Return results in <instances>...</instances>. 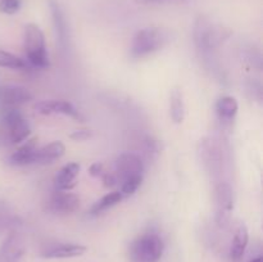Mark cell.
<instances>
[{
    "label": "cell",
    "instance_id": "obj_1",
    "mask_svg": "<svg viewBox=\"0 0 263 262\" xmlns=\"http://www.w3.org/2000/svg\"><path fill=\"white\" fill-rule=\"evenodd\" d=\"M231 35L228 28L220 25H216L212 21L205 17H199L195 21L194 31V43L198 50L202 51L204 57L211 59V54L221 45L225 40H228Z\"/></svg>",
    "mask_w": 263,
    "mask_h": 262
},
{
    "label": "cell",
    "instance_id": "obj_2",
    "mask_svg": "<svg viewBox=\"0 0 263 262\" xmlns=\"http://www.w3.org/2000/svg\"><path fill=\"white\" fill-rule=\"evenodd\" d=\"M171 41V33L164 28L146 27L138 31L131 45L133 58H144L163 49Z\"/></svg>",
    "mask_w": 263,
    "mask_h": 262
},
{
    "label": "cell",
    "instance_id": "obj_3",
    "mask_svg": "<svg viewBox=\"0 0 263 262\" xmlns=\"http://www.w3.org/2000/svg\"><path fill=\"white\" fill-rule=\"evenodd\" d=\"M31 127L28 121L18 109L2 112L0 117V143L20 144L28 138Z\"/></svg>",
    "mask_w": 263,
    "mask_h": 262
},
{
    "label": "cell",
    "instance_id": "obj_4",
    "mask_svg": "<svg viewBox=\"0 0 263 262\" xmlns=\"http://www.w3.org/2000/svg\"><path fill=\"white\" fill-rule=\"evenodd\" d=\"M23 45H25L26 57L32 66L39 68H46L49 67V54L46 51L45 38L35 23H28L25 27V35H23Z\"/></svg>",
    "mask_w": 263,
    "mask_h": 262
},
{
    "label": "cell",
    "instance_id": "obj_5",
    "mask_svg": "<svg viewBox=\"0 0 263 262\" xmlns=\"http://www.w3.org/2000/svg\"><path fill=\"white\" fill-rule=\"evenodd\" d=\"M164 244L157 233H145L133 241L130 247L131 262H159Z\"/></svg>",
    "mask_w": 263,
    "mask_h": 262
},
{
    "label": "cell",
    "instance_id": "obj_6",
    "mask_svg": "<svg viewBox=\"0 0 263 262\" xmlns=\"http://www.w3.org/2000/svg\"><path fill=\"white\" fill-rule=\"evenodd\" d=\"M200 145H202L200 154L208 171L212 174L215 179L222 176V171L225 170L226 164V152L220 140L205 139Z\"/></svg>",
    "mask_w": 263,
    "mask_h": 262
},
{
    "label": "cell",
    "instance_id": "obj_7",
    "mask_svg": "<svg viewBox=\"0 0 263 262\" xmlns=\"http://www.w3.org/2000/svg\"><path fill=\"white\" fill-rule=\"evenodd\" d=\"M115 175L118 182L139 179L144 175V163L140 157L131 152L120 154L115 162Z\"/></svg>",
    "mask_w": 263,
    "mask_h": 262
},
{
    "label": "cell",
    "instance_id": "obj_8",
    "mask_svg": "<svg viewBox=\"0 0 263 262\" xmlns=\"http://www.w3.org/2000/svg\"><path fill=\"white\" fill-rule=\"evenodd\" d=\"M216 223L220 228H225L229 222L231 211L234 210V192L229 182L218 181L215 186Z\"/></svg>",
    "mask_w": 263,
    "mask_h": 262
},
{
    "label": "cell",
    "instance_id": "obj_9",
    "mask_svg": "<svg viewBox=\"0 0 263 262\" xmlns=\"http://www.w3.org/2000/svg\"><path fill=\"white\" fill-rule=\"evenodd\" d=\"M80 208V198L64 190H55L45 203V211L53 215H71Z\"/></svg>",
    "mask_w": 263,
    "mask_h": 262
},
{
    "label": "cell",
    "instance_id": "obj_10",
    "mask_svg": "<svg viewBox=\"0 0 263 262\" xmlns=\"http://www.w3.org/2000/svg\"><path fill=\"white\" fill-rule=\"evenodd\" d=\"M33 95L26 87L20 85L0 86V113L9 109H18L22 104L32 100Z\"/></svg>",
    "mask_w": 263,
    "mask_h": 262
},
{
    "label": "cell",
    "instance_id": "obj_11",
    "mask_svg": "<svg viewBox=\"0 0 263 262\" xmlns=\"http://www.w3.org/2000/svg\"><path fill=\"white\" fill-rule=\"evenodd\" d=\"M33 108L40 115H64L73 118V120L80 121V122H84L85 121V117L81 115V112L68 100H41V102L36 103Z\"/></svg>",
    "mask_w": 263,
    "mask_h": 262
},
{
    "label": "cell",
    "instance_id": "obj_12",
    "mask_svg": "<svg viewBox=\"0 0 263 262\" xmlns=\"http://www.w3.org/2000/svg\"><path fill=\"white\" fill-rule=\"evenodd\" d=\"M26 251L25 236L15 229L0 246V262H21Z\"/></svg>",
    "mask_w": 263,
    "mask_h": 262
},
{
    "label": "cell",
    "instance_id": "obj_13",
    "mask_svg": "<svg viewBox=\"0 0 263 262\" xmlns=\"http://www.w3.org/2000/svg\"><path fill=\"white\" fill-rule=\"evenodd\" d=\"M86 252V247L74 243H58L48 247L41 252L44 258H72L79 257Z\"/></svg>",
    "mask_w": 263,
    "mask_h": 262
},
{
    "label": "cell",
    "instance_id": "obj_14",
    "mask_svg": "<svg viewBox=\"0 0 263 262\" xmlns=\"http://www.w3.org/2000/svg\"><path fill=\"white\" fill-rule=\"evenodd\" d=\"M66 146L62 141H53V143L37 148L33 153L32 164H48L58 161L64 156Z\"/></svg>",
    "mask_w": 263,
    "mask_h": 262
},
{
    "label": "cell",
    "instance_id": "obj_15",
    "mask_svg": "<svg viewBox=\"0 0 263 262\" xmlns=\"http://www.w3.org/2000/svg\"><path fill=\"white\" fill-rule=\"evenodd\" d=\"M50 12L51 17H53L54 28H55L57 40H58L62 50H66L67 45H68V25H67L66 15L62 10L61 5L54 0H50Z\"/></svg>",
    "mask_w": 263,
    "mask_h": 262
},
{
    "label": "cell",
    "instance_id": "obj_16",
    "mask_svg": "<svg viewBox=\"0 0 263 262\" xmlns=\"http://www.w3.org/2000/svg\"><path fill=\"white\" fill-rule=\"evenodd\" d=\"M249 241V233L248 229L244 223L236 228L235 234H234V238L231 240L230 249H229V257H230L231 261L238 262L243 258L244 253H246V249L248 247Z\"/></svg>",
    "mask_w": 263,
    "mask_h": 262
},
{
    "label": "cell",
    "instance_id": "obj_17",
    "mask_svg": "<svg viewBox=\"0 0 263 262\" xmlns=\"http://www.w3.org/2000/svg\"><path fill=\"white\" fill-rule=\"evenodd\" d=\"M80 172V164L76 162H71V163L66 164L61 171L57 174L55 179H54V188L55 190H64L68 192L72 188L76 185V177Z\"/></svg>",
    "mask_w": 263,
    "mask_h": 262
},
{
    "label": "cell",
    "instance_id": "obj_18",
    "mask_svg": "<svg viewBox=\"0 0 263 262\" xmlns=\"http://www.w3.org/2000/svg\"><path fill=\"white\" fill-rule=\"evenodd\" d=\"M36 149H37V139L33 138L31 140L26 141L14 153L10 154L9 158H8V162L10 164H13V166H27V164H32V157Z\"/></svg>",
    "mask_w": 263,
    "mask_h": 262
},
{
    "label": "cell",
    "instance_id": "obj_19",
    "mask_svg": "<svg viewBox=\"0 0 263 262\" xmlns=\"http://www.w3.org/2000/svg\"><path fill=\"white\" fill-rule=\"evenodd\" d=\"M239 104L235 98L222 97L216 103V112L221 122H231L238 113Z\"/></svg>",
    "mask_w": 263,
    "mask_h": 262
},
{
    "label": "cell",
    "instance_id": "obj_20",
    "mask_svg": "<svg viewBox=\"0 0 263 262\" xmlns=\"http://www.w3.org/2000/svg\"><path fill=\"white\" fill-rule=\"evenodd\" d=\"M20 226V217L12 208L5 203L0 202V231H12Z\"/></svg>",
    "mask_w": 263,
    "mask_h": 262
},
{
    "label": "cell",
    "instance_id": "obj_21",
    "mask_svg": "<svg viewBox=\"0 0 263 262\" xmlns=\"http://www.w3.org/2000/svg\"><path fill=\"white\" fill-rule=\"evenodd\" d=\"M170 113L171 118L175 123H181L185 117V105L182 94L180 90L175 89L171 92V99H170Z\"/></svg>",
    "mask_w": 263,
    "mask_h": 262
},
{
    "label": "cell",
    "instance_id": "obj_22",
    "mask_svg": "<svg viewBox=\"0 0 263 262\" xmlns=\"http://www.w3.org/2000/svg\"><path fill=\"white\" fill-rule=\"evenodd\" d=\"M122 194H121L120 192L108 193V194L104 195L102 199H99L97 203H94V205L90 208V215L97 216L99 215V213L104 212V211L109 210L113 205L118 204V203L122 200Z\"/></svg>",
    "mask_w": 263,
    "mask_h": 262
},
{
    "label": "cell",
    "instance_id": "obj_23",
    "mask_svg": "<svg viewBox=\"0 0 263 262\" xmlns=\"http://www.w3.org/2000/svg\"><path fill=\"white\" fill-rule=\"evenodd\" d=\"M0 67L10 69H25L27 67V63L23 59L13 55L12 53H8V51L0 49Z\"/></svg>",
    "mask_w": 263,
    "mask_h": 262
},
{
    "label": "cell",
    "instance_id": "obj_24",
    "mask_svg": "<svg viewBox=\"0 0 263 262\" xmlns=\"http://www.w3.org/2000/svg\"><path fill=\"white\" fill-rule=\"evenodd\" d=\"M21 9V0H0V13L14 14Z\"/></svg>",
    "mask_w": 263,
    "mask_h": 262
},
{
    "label": "cell",
    "instance_id": "obj_25",
    "mask_svg": "<svg viewBox=\"0 0 263 262\" xmlns=\"http://www.w3.org/2000/svg\"><path fill=\"white\" fill-rule=\"evenodd\" d=\"M248 91L252 92V98H257L258 100H261L262 98V85L259 81L256 80H251L248 84Z\"/></svg>",
    "mask_w": 263,
    "mask_h": 262
},
{
    "label": "cell",
    "instance_id": "obj_26",
    "mask_svg": "<svg viewBox=\"0 0 263 262\" xmlns=\"http://www.w3.org/2000/svg\"><path fill=\"white\" fill-rule=\"evenodd\" d=\"M91 136H92L91 130H86V128H80V130L73 131V133L69 135V138L73 139V140H76V141H84V140H87L89 138H91Z\"/></svg>",
    "mask_w": 263,
    "mask_h": 262
},
{
    "label": "cell",
    "instance_id": "obj_27",
    "mask_svg": "<svg viewBox=\"0 0 263 262\" xmlns=\"http://www.w3.org/2000/svg\"><path fill=\"white\" fill-rule=\"evenodd\" d=\"M100 179H102V181L104 182V186L107 188H112L115 186L116 184H117V177H116L115 174H112V172H103V175L100 176Z\"/></svg>",
    "mask_w": 263,
    "mask_h": 262
},
{
    "label": "cell",
    "instance_id": "obj_28",
    "mask_svg": "<svg viewBox=\"0 0 263 262\" xmlns=\"http://www.w3.org/2000/svg\"><path fill=\"white\" fill-rule=\"evenodd\" d=\"M103 172H104V166L100 162H95L89 169V174L94 177H100L103 175Z\"/></svg>",
    "mask_w": 263,
    "mask_h": 262
},
{
    "label": "cell",
    "instance_id": "obj_29",
    "mask_svg": "<svg viewBox=\"0 0 263 262\" xmlns=\"http://www.w3.org/2000/svg\"><path fill=\"white\" fill-rule=\"evenodd\" d=\"M139 4H164L170 2H180V0H136Z\"/></svg>",
    "mask_w": 263,
    "mask_h": 262
},
{
    "label": "cell",
    "instance_id": "obj_30",
    "mask_svg": "<svg viewBox=\"0 0 263 262\" xmlns=\"http://www.w3.org/2000/svg\"><path fill=\"white\" fill-rule=\"evenodd\" d=\"M249 262H263V258L262 257H257V258H253L252 261H249Z\"/></svg>",
    "mask_w": 263,
    "mask_h": 262
}]
</instances>
